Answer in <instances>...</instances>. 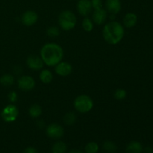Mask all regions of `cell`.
<instances>
[{"label":"cell","mask_w":153,"mask_h":153,"mask_svg":"<svg viewBox=\"0 0 153 153\" xmlns=\"http://www.w3.org/2000/svg\"><path fill=\"white\" fill-rule=\"evenodd\" d=\"M64 50L59 44L49 43L43 45L40 50V58L44 64L49 67H55L62 61L64 58Z\"/></svg>","instance_id":"1"},{"label":"cell","mask_w":153,"mask_h":153,"mask_svg":"<svg viewBox=\"0 0 153 153\" xmlns=\"http://www.w3.org/2000/svg\"><path fill=\"white\" fill-rule=\"evenodd\" d=\"M103 37L108 43L116 45L123 40L125 30L122 24L116 21H111L105 24L102 31Z\"/></svg>","instance_id":"2"},{"label":"cell","mask_w":153,"mask_h":153,"mask_svg":"<svg viewBox=\"0 0 153 153\" xmlns=\"http://www.w3.org/2000/svg\"><path fill=\"white\" fill-rule=\"evenodd\" d=\"M60 27L64 31H70L76 27L77 18L74 13L69 10H64L58 16Z\"/></svg>","instance_id":"3"},{"label":"cell","mask_w":153,"mask_h":153,"mask_svg":"<svg viewBox=\"0 0 153 153\" xmlns=\"http://www.w3.org/2000/svg\"><path fill=\"white\" fill-rule=\"evenodd\" d=\"M73 105L77 111L82 114H86L92 110L94 104L93 100L89 96L82 94L75 99Z\"/></svg>","instance_id":"4"},{"label":"cell","mask_w":153,"mask_h":153,"mask_svg":"<svg viewBox=\"0 0 153 153\" xmlns=\"http://www.w3.org/2000/svg\"><path fill=\"white\" fill-rule=\"evenodd\" d=\"M19 115V110L14 105H8L2 109L1 118L6 123L14 122Z\"/></svg>","instance_id":"5"},{"label":"cell","mask_w":153,"mask_h":153,"mask_svg":"<svg viewBox=\"0 0 153 153\" xmlns=\"http://www.w3.org/2000/svg\"><path fill=\"white\" fill-rule=\"evenodd\" d=\"M46 133L47 136L54 140L61 138L64 134V129L61 125L58 123H52L46 128Z\"/></svg>","instance_id":"6"},{"label":"cell","mask_w":153,"mask_h":153,"mask_svg":"<svg viewBox=\"0 0 153 153\" xmlns=\"http://www.w3.org/2000/svg\"><path fill=\"white\" fill-rule=\"evenodd\" d=\"M18 88L23 91H30L35 87V81L30 76H22L17 81Z\"/></svg>","instance_id":"7"},{"label":"cell","mask_w":153,"mask_h":153,"mask_svg":"<svg viewBox=\"0 0 153 153\" xmlns=\"http://www.w3.org/2000/svg\"><path fill=\"white\" fill-rule=\"evenodd\" d=\"M26 64L31 70H40L43 67L44 63L40 57L31 55L27 58Z\"/></svg>","instance_id":"8"},{"label":"cell","mask_w":153,"mask_h":153,"mask_svg":"<svg viewBox=\"0 0 153 153\" xmlns=\"http://www.w3.org/2000/svg\"><path fill=\"white\" fill-rule=\"evenodd\" d=\"M38 15L34 10H27L21 16L22 24L26 26H31L37 22Z\"/></svg>","instance_id":"9"},{"label":"cell","mask_w":153,"mask_h":153,"mask_svg":"<svg viewBox=\"0 0 153 153\" xmlns=\"http://www.w3.org/2000/svg\"><path fill=\"white\" fill-rule=\"evenodd\" d=\"M73 71V67L67 61H61L55 66V73L61 76H67Z\"/></svg>","instance_id":"10"},{"label":"cell","mask_w":153,"mask_h":153,"mask_svg":"<svg viewBox=\"0 0 153 153\" xmlns=\"http://www.w3.org/2000/svg\"><path fill=\"white\" fill-rule=\"evenodd\" d=\"M107 16V11L103 7L94 9V12L92 15L93 22H95L97 25H102V24L105 23V22L106 21Z\"/></svg>","instance_id":"11"},{"label":"cell","mask_w":153,"mask_h":153,"mask_svg":"<svg viewBox=\"0 0 153 153\" xmlns=\"http://www.w3.org/2000/svg\"><path fill=\"white\" fill-rule=\"evenodd\" d=\"M91 0H79L77 3V10L80 15L87 16L92 10Z\"/></svg>","instance_id":"12"},{"label":"cell","mask_w":153,"mask_h":153,"mask_svg":"<svg viewBox=\"0 0 153 153\" xmlns=\"http://www.w3.org/2000/svg\"><path fill=\"white\" fill-rule=\"evenodd\" d=\"M105 7L111 14L116 15L120 13L122 5L120 0H106Z\"/></svg>","instance_id":"13"},{"label":"cell","mask_w":153,"mask_h":153,"mask_svg":"<svg viewBox=\"0 0 153 153\" xmlns=\"http://www.w3.org/2000/svg\"><path fill=\"white\" fill-rule=\"evenodd\" d=\"M137 21V16L134 13H128L123 18L124 26L128 28H131L136 25Z\"/></svg>","instance_id":"14"},{"label":"cell","mask_w":153,"mask_h":153,"mask_svg":"<svg viewBox=\"0 0 153 153\" xmlns=\"http://www.w3.org/2000/svg\"><path fill=\"white\" fill-rule=\"evenodd\" d=\"M143 151L142 144L138 141H131L126 148V153H141Z\"/></svg>","instance_id":"15"},{"label":"cell","mask_w":153,"mask_h":153,"mask_svg":"<svg viewBox=\"0 0 153 153\" xmlns=\"http://www.w3.org/2000/svg\"><path fill=\"white\" fill-rule=\"evenodd\" d=\"M40 79L43 84H49L53 80V75L50 70H43L40 73Z\"/></svg>","instance_id":"16"},{"label":"cell","mask_w":153,"mask_h":153,"mask_svg":"<svg viewBox=\"0 0 153 153\" xmlns=\"http://www.w3.org/2000/svg\"><path fill=\"white\" fill-rule=\"evenodd\" d=\"M67 150V146L64 142L58 141L54 143L52 148V153H66Z\"/></svg>","instance_id":"17"},{"label":"cell","mask_w":153,"mask_h":153,"mask_svg":"<svg viewBox=\"0 0 153 153\" xmlns=\"http://www.w3.org/2000/svg\"><path fill=\"white\" fill-rule=\"evenodd\" d=\"M28 114L32 118H38L42 114V108L40 105L34 104L28 109Z\"/></svg>","instance_id":"18"},{"label":"cell","mask_w":153,"mask_h":153,"mask_svg":"<svg viewBox=\"0 0 153 153\" xmlns=\"http://www.w3.org/2000/svg\"><path fill=\"white\" fill-rule=\"evenodd\" d=\"M76 120H77V117H76V114L73 111H70L67 112L64 115L63 120L67 126H73L76 122Z\"/></svg>","instance_id":"19"},{"label":"cell","mask_w":153,"mask_h":153,"mask_svg":"<svg viewBox=\"0 0 153 153\" xmlns=\"http://www.w3.org/2000/svg\"><path fill=\"white\" fill-rule=\"evenodd\" d=\"M14 83V77L10 74H4L0 77V84L4 87H9Z\"/></svg>","instance_id":"20"},{"label":"cell","mask_w":153,"mask_h":153,"mask_svg":"<svg viewBox=\"0 0 153 153\" xmlns=\"http://www.w3.org/2000/svg\"><path fill=\"white\" fill-rule=\"evenodd\" d=\"M102 148L108 153H116L117 150V145L114 142L110 141V140H107V141L104 142L102 145Z\"/></svg>","instance_id":"21"},{"label":"cell","mask_w":153,"mask_h":153,"mask_svg":"<svg viewBox=\"0 0 153 153\" xmlns=\"http://www.w3.org/2000/svg\"><path fill=\"white\" fill-rule=\"evenodd\" d=\"M82 27L87 32H91L94 29V22L90 18L85 16L82 22Z\"/></svg>","instance_id":"22"},{"label":"cell","mask_w":153,"mask_h":153,"mask_svg":"<svg viewBox=\"0 0 153 153\" xmlns=\"http://www.w3.org/2000/svg\"><path fill=\"white\" fill-rule=\"evenodd\" d=\"M86 153H97L99 151V145L96 142H90L85 146V148Z\"/></svg>","instance_id":"23"},{"label":"cell","mask_w":153,"mask_h":153,"mask_svg":"<svg viewBox=\"0 0 153 153\" xmlns=\"http://www.w3.org/2000/svg\"><path fill=\"white\" fill-rule=\"evenodd\" d=\"M46 34L49 36V37H52V38H55L59 36L60 34V31L58 29V27L56 26H50L49 28H48L47 31H46Z\"/></svg>","instance_id":"24"},{"label":"cell","mask_w":153,"mask_h":153,"mask_svg":"<svg viewBox=\"0 0 153 153\" xmlns=\"http://www.w3.org/2000/svg\"><path fill=\"white\" fill-rule=\"evenodd\" d=\"M126 91L124 89H122V88H118L116 91H114V98L117 100H123L126 97Z\"/></svg>","instance_id":"25"},{"label":"cell","mask_w":153,"mask_h":153,"mask_svg":"<svg viewBox=\"0 0 153 153\" xmlns=\"http://www.w3.org/2000/svg\"><path fill=\"white\" fill-rule=\"evenodd\" d=\"M7 97H8V100H10V102H15L17 101L18 96L17 94H16L15 91H10L8 94Z\"/></svg>","instance_id":"26"},{"label":"cell","mask_w":153,"mask_h":153,"mask_svg":"<svg viewBox=\"0 0 153 153\" xmlns=\"http://www.w3.org/2000/svg\"><path fill=\"white\" fill-rule=\"evenodd\" d=\"M91 4L94 9H98L102 7V0H91Z\"/></svg>","instance_id":"27"},{"label":"cell","mask_w":153,"mask_h":153,"mask_svg":"<svg viewBox=\"0 0 153 153\" xmlns=\"http://www.w3.org/2000/svg\"><path fill=\"white\" fill-rule=\"evenodd\" d=\"M23 153H38V152H37L36 148L32 147V146H28V147L25 148Z\"/></svg>","instance_id":"28"},{"label":"cell","mask_w":153,"mask_h":153,"mask_svg":"<svg viewBox=\"0 0 153 153\" xmlns=\"http://www.w3.org/2000/svg\"><path fill=\"white\" fill-rule=\"evenodd\" d=\"M144 152L145 153H153V149L152 147H146Z\"/></svg>","instance_id":"29"},{"label":"cell","mask_w":153,"mask_h":153,"mask_svg":"<svg viewBox=\"0 0 153 153\" xmlns=\"http://www.w3.org/2000/svg\"><path fill=\"white\" fill-rule=\"evenodd\" d=\"M69 153H83L82 152V151L79 150V149H73V150L70 151Z\"/></svg>","instance_id":"30"}]
</instances>
